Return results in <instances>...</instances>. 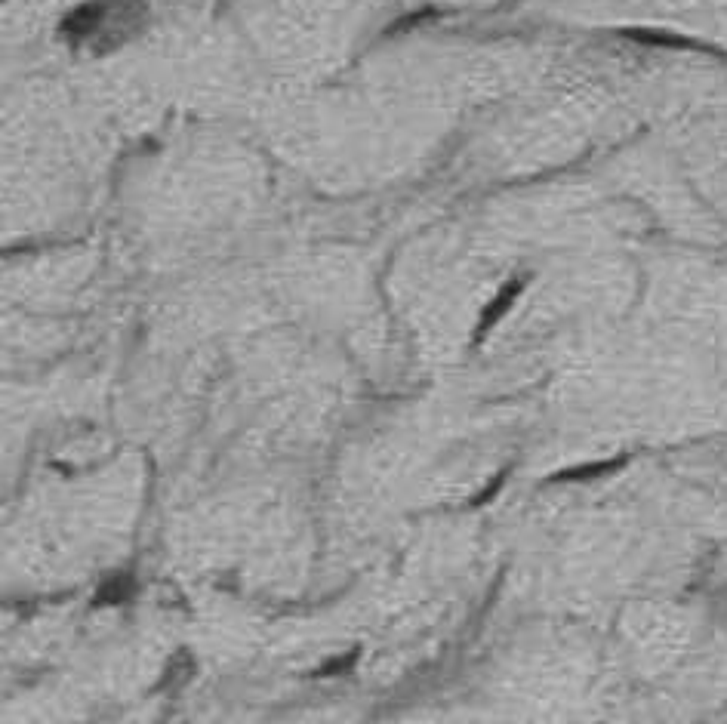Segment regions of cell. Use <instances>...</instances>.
Returning <instances> with one entry per match:
<instances>
[{"mask_svg":"<svg viewBox=\"0 0 727 724\" xmlns=\"http://www.w3.org/2000/svg\"><path fill=\"white\" fill-rule=\"evenodd\" d=\"M145 19L142 0H93L65 22V34L78 44L111 47L121 44Z\"/></svg>","mask_w":727,"mask_h":724,"instance_id":"obj_1","label":"cell"}]
</instances>
